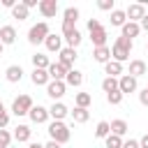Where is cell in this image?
I'll return each instance as SVG.
<instances>
[{
  "mask_svg": "<svg viewBox=\"0 0 148 148\" xmlns=\"http://www.w3.org/2000/svg\"><path fill=\"white\" fill-rule=\"evenodd\" d=\"M132 46H134L132 39H127V37H116V42H113V46H111V60H116V62L123 65V62L130 58Z\"/></svg>",
  "mask_w": 148,
  "mask_h": 148,
  "instance_id": "1",
  "label": "cell"
},
{
  "mask_svg": "<svg viewBox=\"0 0 148 148\" xmlns=\"http://www.w3.org/2000/svg\"><path fill=\"white\" fill-rule=\"evenodd\" d=\"M49 136H51V141H56V143L62 146V143L69 141L72 132H69V127L62 120H53V123H49Z\"/></svg>",
  "mask_w": 148,
  "mask_h": 148,
  "instance_id": "2",
  "label": "cell"
},
{
  "mask_svg": "<svg viewBox=\"0 0 148 148\" xmlns=\"http://www.w3.org/2000/svg\"><path fill=\"white\" fill-rule=\"evenodd\" d=\"M51 35V30H49V23L46 21H39V23H35L30 30H28V42L32 44V46H37V44H44V39Z\"/></svg>",
  "mask_w": 148,
  "mask_h": 148,
  "instance_id": "3",
  "label": "cell"
},
{
  "mask_svg": "<svg viewBox=\"0 0 148 148\" xmlns=\"http://www.w3.org/2000/svg\"><path fill=\"white\" fill-rule=\"evenodd\" d=\"M30 109H32V97H30V95H18V97L14 99V104H12V113H14L16 118L28 116Z\"/></svg>",
  "mask_w": 148,
  "mask_h": 148,
  "instance_id": "4",
  "label": "cell"
},
{
  "mask_svg": "<svg viewBox=\"0 0 148 148\" xmlns=\"http://www.w3.org/2000/svg\"><path fill=\"white\" fill-rule=\"evenodd\" d=\"M76 49H69V46H62L60 53H58V62L67 69H74V62H76Z\"/></svg>",
  "mask_w": 148,
  "mask_h": 148,
  "instance_id": "5",
  "label": "cell"
},
{
  "mask_svg": "<svg viewBox=\"0 0 148 148\" xmlns=\"http://www.w3.org/2000/svg\"><path fill=\"white\" fill-rule=\"evenodd\" d=\"M28 116H30V120H32L35 125H44V123H49V109L42 106V104H32V109L28 111Z\"/></svg>",
  "mask_w": 148,
  "mask_h": 148,
  "instance_id": "6",
  "label": "cell"
},
{
  "mask_svg": "<svg viewBox=\"0 0 148 148\" xmlns=\"http://www.w3.org/2000/svg\"><path fill=\"white\" fill-rule=\"evenodd\" d=\"M118 90H120L123 95H127V92H136V90H139V83H136L134 76L123 74V76H118Z\"/></svg>",
  "mask_w": 148,
  "mask_h": 148,
  "instance_id": "7",
  "label": "cell"
},
{
  "mask_svg": "<svg viewBox=\"0 0 148 148\" xmlns=\"http://www.w3.org/2000/svg\"><path fill=\"white\" fill-rule=\"evenodd\" d=\"M67 92V86H65V81H49V86H46V95L53 99V102H60V97Z\"/></svg>",
  "mask_w": 148,
  "mask_h": 148,
  "instance_id": "8",
  "label": "cell"
},
{
  "mask_svg": "<svg viewBox=\"0 0 148 148\" xmlns=\"http://www.w3.org/2000/svg\"><path fill=\"white\" fill-rule=\"evenodd\" d=\"M125 16H127V21L139 23V21L146 16V7H143V2H134V5H130V7L125 9Z\"/></svg>",
  "mask_w": 148,
  "mask_h": 148,
  "instance_id": "9",
  "label": "cell"
},
{
  "mask_svg": "<svg viewBox=\"0 0 148 148\" xmlns=\"http://www.w3.org/2000/svg\"><path fill=\"white\" fill-rule=\"evenodd\" d=\"M37 9H39V14L44 18H53L58 14V0H39Z\"/></svg>",
  "mask_w": 148,
  "mask_h": 148,
  "instance_id": "10",
  "label": "cell"
},
{
  "mask_svg": "<svg viewBox=\"0 0 148 148\" xmlns=\"http://www.w3.org/2000/svg\"><path fill=\"white\" fill-rule=\"evenodd\" d=\"M46 72H49V79H51V81H65V76H67V72H69V69H67V67H62L60 62H51Z\"/></svg>",
  "mask_w": 148,
  "mask_h": 148,
  "instance_id": "11",
  "label": "cell"
},
{
  "mask_svg": "<svg viewBox=\"0 0 148 148\" xmlns=\"http://www.w3.org/2000/svg\"><path fill=\"white\" fill-rule=\"evenodd\" d=\"M90 39H92V46H95V49H97V46H106V39H109V35H106L104 25H99V28L90 30Z\"/></svg>",
  "mask_w": 148,
  "mask_h": 148,
  "instance_id": "12",
  "label": "cell"
},
{
  "mask_svg": "<svg viewBox=\"0 0 148 148\" xmlns=\"http://www.w3.org/2000/svg\"><path fill=\"white\" fill-rule=\"evenodd\" d=\"M44 46H46V51H49V53H60V49H62V37L51 32V35L44 39Z\"/></svg>",
  "mask_w": 148,
  "mask_h": 148,
  "instance_id": "13",
  "label": "cell"
},
{
  "mask_svg": "<svg viewBox=\"0 0 148 148\" xmlns=\"http://www.w3.org/2000/svg\"><path fill=\"white\" fill-rule=\"evenodd\" d=\"M67 113H69V109H67L62 102H53V104L49 106V118H53V120H62Z\"/></svg>",
  "mask_w": 148,
  "mask_h": 148,
  "instance_id": "14",
  "label": "cell"
},
{
  "mask_svg": "<svg viewBox=\"0 0 148 148\" xmlns=\"http://www.w3.org/2000/svg\"><path fill=\"white\" fill-rule=\"evenodd\" d=\"M30 136H32L30 125H16V130H14V134H12V139H14V141H18V143L30 141Z\"/></svg>",
  "mask_w": 148,
  "mask_h": 148,
  "instance_id": "15",
  "label": "cell"
},
{
  "mask_svg": "<svg viewBox=\"0 0 148 148\" xmlns=\"http://www.w3.org/2000/svg\"><path fill=\"white\" fill-rule=\"evenodd\" d=\"M0 42H2V46L14 44L16 42V28L14 25H2L0 28Z\"/></svg>",
  "mask_w": 148,
  "mask_h": 148,
  "instance_id": "16",
  "label": "cell"
},
{
  "mask_svg": "<svg viewBox=\"0 0 148 148\" xmlns=\"http://www.w3.org/2000/svg\"><path fill=\"white\" fill-rule=\"evenodd\" d=\"M92 58H95V62L106 65L111 60V49L109 46H97V49H92Z\"/></svg>",
  "mask_w": 148,
  "mask_h": 148,
  "instance_id": "17",
  "label": "cell"
},
{
  "mask_svg": "<svg viewBox=\"0 0 148 148\" xmlns=\"http://www.w3.org/2000/svg\"><path fill=\"white\" fill-rule=\"evenodd\" d=\"M5 76H7L9 83H18V81L23 79V67H21V65H9V67L5 69Z\"/></svg>",
  "mask_w": 148,
  "mask_h": 148,
  "instance_id": "18",
  "label": "cell"
},
{
  "mask_svg": "<svg viewBox=\"0 0 148 148\" xmlns=\"http://www.w3.org/2000/svg\"><path fill=\"white\" fill-rule=\"evenodd\" d=\"M139 32H141L139 23H132V21H127V23L120 28V37H127V39H134V37H139Z\"/></svg>",
  "mask_w": 148,
  "mask_h": 148,
  "instance_id": "19",
  "label": "cell"
},
{
  "mask_svg": "<svg viewBox=\"0 0 148 148\" xmlns=\"http://www.w3.org/2000/svg\"><path fill=\"white\" fill-rule=\"evenodd\" d=\"M148 72V67H146V62L143 60H130V76H134V79H139V76H143Z\"/></svg>",
  "mask_w": 148,
  "mask_h": 148,
  "instance_id": "20",
  "label": "cell"
},
{
  "mask_svg": "<svg viewBox=\"0 0 148 148\" xmlns=\"http://www.w3.org/2000/svg\"><path fill=\"white\" fill-rule=\"evenodd\" d=\"M30 81H32L35 86H44V88H46L51 79H49V72H46V69H32V74H30Z\"/></svg>",
  "mask_w": 148,
  "mask_h": 148,
  "instance_id": "21",
  "label": "cell"
},
{
  "mask_svg": "<svg viewBox=\"0 0 148 148\" xmlns=\"http://www.w3.org/2000/svg\"><path fill=\"white\" fill-rule=\"evenodd\" d=\"M83 83V72L79 69H69L67 76H65V86H72V88H79Z\"/></svg>",
  "mask_w": 148,
  "mask_h": 148,
  "instance_id": "22",
  "label": "cell"
},
{
  "mask_svg": "<svg viewBox=\"0 0 148 148\" xmlns=\"http://www.w3.org/2000/svg\"><path fill=\"white\" fill-rule=\"evenodd\" d=\"M109 125H111V134H116V136H120V139H123V136L127 134V130H130L123 118H116V120H111Z\"/></svg>",
  "mask_w": 148,
  "mask_h": 148,
  "instance_id": "23",
  "label": "cell"
},
{
  "mask_svg": "<svg viewBox=\"0 0 148 148\" xmlns=\"http://www.w3.org/2000/svg\"><path fill=\"white\" fill-rule=\"evenodd\" d=\"M104 74H106V76L118 79V76H123V65H120V62H116V60H109V62L104 65Z\"/></svg>",
  "mask_w": 148,
  "mask_h": 148,
  "instance_id": "24",
  "label": "cell"
},
{
  "mask_svg": "<svg viewBox=\"0 0 148 148\" xmlns=\"http://www.w3.org/2000/svg\"><path fill=\"white\" fill-rule=\"evenodd\" d=\"M49 65H51V60H49L46 53H39V51H37V53L32 56V67H35V69H49Z\"/></svg>",
  "mask_w": 148,
  "mask_h": 148,
  "instance_id": "25",
  "label": "cell"
},
{
  "mask_svg": "<svg viewBox=\"0 0 148 148\" xmlns=\"http://www.w3.org/2000/svg\"><path fill=\"white\" fill-rule=\"evenodd\" d=\"M111 25H116V28H123L125 23H127V16H125V9H113L111 12Z\"/></svg>",
  "mask_w": 148,
  "mask_h": 148,
  "instance_id": "26",
  "label": "cell"
},
{
  "mask_svg": "<svg viewBox=\"0 0 148 148\" xmlns=\"http://www.w3.org/2000/svg\"><path fill=\"white\" fill-rule=\"evenodd\" d=\"M72 113V120L74 123H88V118H90V111L88 109H81V106H74V111H69Z\"/></svg>",
  "mask_w": 148,
  "mask_h": 148,
  "instance_id": "27",
  "label": "cell"
},
{
  "mask_svg": "<svg viewBox=\"0 0 148 148\" xmlns=\"http://www.w3.org/2000/svg\"><path fill=\"white\" fill-rule=\"evenodd\" d=\"M28 14H30V9H25V7H23V2H16V5L12 7V16H14L16 21H25V18H28Z\"/></svg>",
  "mask_w": 148,
  "mask_h": 148,
  "instance_id": "28",
  "label": "cell"
},
{
  "mask_svg": "<svg viewBox=\"0 0 148 148\" xmlns=\"http://www.w3.org/2000/svg\"><path fill=\"white\" fill-rule=\"evenodd\" d=\"M62 39L67 42V46H69V49H76V46L81 44V39H83V35H81L79 30H72V32H69V35H65Z\"/></svg>",
  "mask_w": 148,
  "mask_h": 148,
  "instance_id": "29",
  "label": "cell"
},
{
  "mask_svg": "<svg viewBox=\"0 0 148 148\" xmlns=\"http://www.w3.org/2000/svg\"><path fill=\"white\" fill-rule=\"evenodd\" d=\"M90 102H92L90 92H76V97H74V106H81V109H88Z\"/></svg>",
  "mask_w": 148,
  "mask_h": 148,
  "instance_id": "30",
  "label": "cell"
},
{
  "mask_svg": "<svg viewBox=\"0 0 148 148\" xmlns=\"http://www.w3.org/2000/svg\"><path fill=\"white\" fill-rule=\"evenodd\" d=\"M109 134H111V125H109V120H99L97 127H95V136H97V139H106Z\"/></svg>",
  "mask_w": 148,
  "mask_h": 148,
  "instance_id": "31",
  "label": "cell"
},
{
  "mask_svg": "<svg viewBox=\"0 0 148 148\" xmlns=\"http://www.w3.org/2000/svg\"><path fill=\"white\" fill-rule=\"evenodd\" d=\"M62 21L76 25V21H79V9H76V7H67V9L62 12Z\"/></svg>",
  "mask_w": 148,
  "mask_h": 148,
  "instance_id": "32",
  "label": "cell"
},
{
  "mask_svg": "<svg viewBox=\"0 0 148 148\" xmlns=\"http://www.w3.org/2000/svg\"><path fill=\"white\" fill-rule=\"evenodd\" d=\"M102 90L109 95V92H113V90H118V79H113V76H106L104 81H102Z\"/></svg>",
  "mask_w": 148,
  "mask_h": 148,
  "instance_id": "33",
  "label": "cell"
},
{
  "mask_svg": "<svg viewBox=\"0 0 148 148\" xmlns=\"http://www.w3.org/2000/svg\"><path fill=\"white\" fill-rule=\"evenodd\" d=\"M104 143H106V148H123V139L116 136V134H109L104 139Z\"/></svg>",
  "mask_w": 148,
  "mask_h": 148,
  "instance_id": "34",
  "label": "cell"
},
{
  "mask_svg": "<svg viewBox=\"0 0 148 148\" xmlns=\"http://www.w3.org/2000/svg\"><path fill=\"white\" fill-rule=\"evenodd\" d=\"M9 125V111L5 109V104L0 102V130H5Z\"/></svg>",
  "mask_w": 148,
  "mask_h": 148,
  "instance_id": "35",
  "label": "cell"
},
{
  "mask_svg": "<svg viewBox=\"0 0 148 148\" xmlns=\"http://www.w3.org/2000/svg\"><path fill=\"white\" fill-rule=\"evenodd\" d=\"M123 97H125V95H123L120 90H113V92H109V95H106V102H109V104H120V102H123Z\"/></svg>",
  "mask_w": 148,
  "mask_h": 148,
  "instance_id": "36",
  "label": "cell"
},
{
  "mask_svg": "<svg viewBox=\"0 0 148 148\" xmlns=\"http://www.w3.org/2000/svg\"><path fill=\"white\" fill-rule=\"evenodd\" d=\"M9 143H12V134L7 130H0V148H9Z\"/></svg>",
  "mask_w": 148,
  "mask_h": 148,
  "instance_id": "37",
  "label": "cell"
},
{
  "mask_svg": "<svg viewBox=\"0 0 148 148\" xmlns=\"http://www.w3.org/2000/svg\"><path fill=\"white\" fill-rule=\"evenodd\" d=\"M97 7H99L102 12H113V9H116V2H113V0H99Z\"/></svg>",
  "mask_w": 148,
  "mask_h": 148,
  "instance_id": "38",
  "label": "cell"
},
{
  "mask_svg": "<svg viewBox=\"0 0 148 148\" xmlns=\"http://www.w3.org/2000/svg\"><path fill=\"white\" fill-rule=\"evenodd\" d=\"M139 102H141L143 106H148V86H146V88L139 92Z\"/></svg>",
  "mask_w": 148,
  "mask_h": 148,
  "instance_id": "39",
  "label": "cell"
},
{
  "mask_svg": "<svg viewBox=\"0 0 148 148\" xmlns=\"http://www.w3.org/2000/svg\"><path fill=\"white\" fill-rule=\"evenodd\" d=\"M72 30H76V25H74V23H65V21H62V37H65V35H69Z\"/></svg>",
  "mask_w": 148,
  "mask_h": 148,
  "instance_id": "40",
  "label": "cell"
},
{
  "mask_svg": "<svg viewBox=\"0 0 148 148\" xmlns=\"http://www.w3.org/2000/svg\"><path fill=\"white\" fill-rule=\"evenodd\" d=\"M123 148H139V141H136V139H130V141H123Z\"/></svg>",
  "mask_w": 148,
  "mask_h": 148,
  "instance_id": "41",
  "label": "cell"
},
{
  "mask_svg": "<svg viewBox=\"0 0 148 148\" xmlns=\"http://www.w3.org/2000/svg\"><path fill=\"white\" fill-rule=\"evenodd\" d=\"M99 25H102V23H99L97 18H90V21H88V32H90V30H95V28H99Z\"/></svg>",
  "mask_w": 148,
  "mask_h": 148,
  "instance_id": "42",
  "label": "cell"
},
{
  "mask_svg": "<svg viewBox=\"0 0 148 148\" xmlns=\"http://www.w3.org/2000/svg\"><path fill=\"white\" fill-rule=\"evenodd\" d=\"M139 28H141V30H148V14H146V16L139 21Z\"/></svg>",
  "mask_w": 148,
  "mask_h": 148,
  "instance_id": "43",
  "label": "cell"
},
{
  "mask_svg": "<svg viewBox=\"0 0 148 148\" xmlns=\"http://www.w3.org/2000/svg\"><path fill=\"white\" fill-rule=\"evenodd\" d=\"M139 148H148V134H143V136L139 139Z\"/></svg>",
  "mask_w": 148,
  "mask_h": 148,
  "instance_id": "44",
  "label": "cell"
},
{
  "mask_svg": "<svg viewBox=\"0 0 148 148\" xmlns=\"http://www.w3.org/2000/svg\"><path fill=\"white\" fill-rule=\"evenodd\" d=\"M2 5H5V7H7V9H12V7H14V5H16V0H2Z\"/></svg>",
  "mask_w": 148,
  "mask_h": 148,
  "instance_id": "45",
  "label": "cell"
},
{
  "mask_svg": "<svg viewBox=\"0 0 148 148\" xmlns=\"http://www.w3.org/2000/svg\"><path fill=\"white\" fill-rule=\"evenodd\" d=\"M44 148H62V146L56 143V141H49V143H44Z\"/></svg>",
  "mask_w": 148,
  "mask_h": 148,
  "instance_id": "46",
  "label": "cell"
},
{
  "mask_svg": "<svg viewBox=\"0 0 148 148\" xmlns=\"http://www.w3.org/2000/svg\"><path fill=\"white\" fill-rule=\"evenodd\" d=\"M28 148H44V143H39V141H30Z\"/></svg>",
  "mask_w": 148,
  "mask_h": 148,
  "instance_id": "47",
  "label": "cell"
},
{
  "mask_svg": "<svg viewBox=\"0 0 148 148\" xmlns=\"http://www.w3.org/2000/svg\"><path fill=\"white\" fill-rule=\"evenodd\" d=\"M2 49H5V46H2V42H0V56H2Z\"/></svg>",
  "mask_w": 148,
  "mask_h": 148,
  "instance_id": "48",
  "label": "cell"
},
{
  "mask_svg": "<svg viewBox=\"0 0 148 148\" xmlns=\"http://www.w3.org/2000/svg\"><path fill=\"white\" fill-rule=\"evenodd\" d=\"M146 51H148V44H146Z\"/></svg>",
  "mask_w": 148,
  "mask_h": 148,
  "instance_id": "49",
  "label": "cell"
}]
</instances>
